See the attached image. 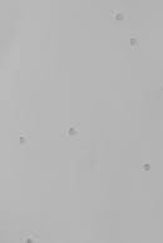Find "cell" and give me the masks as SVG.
Segmentation results:
<instances>
[{"label": "cell", "mask_w": 163, "mask_h": 243, "mask_svg": "<svg viewBox=\"0 0 163 243\" xmlns=\"http://www.w3.org/2000/svg\"><path fill=\"white\" fill-rule=\"evenodd\" d=\"M38 238H39V237H38V236H36V237H34V234H33V233H28V234L21 236V239H23L24 242H35Z\"/></svg>", "instance_id": "2"}, {"label": "cell", "mask_w": 163, "mask_h": 243, "mask_svg": "<svg viewBox=\"0 0 163 243\" xmlns=\"http://www.w3.org/2000/svg\"><path fill=\"white\" fill-rule=\"evenodd\" d=\"M78 134H79V129H78V123H75V124H69L68 125V128L63 130V133H62V136H65L66 138H77L78 137Z\"/></svg>", "instance_id": "1"}, {"label": "cell", "mask_w": 163, "mask_h": 243, "mask_svg": "<svg viewBox=\"0 0 163 243\" xmlns=\"http://www.w3.org/2000/svg\"><path fill=\"white\" fill-rule=\"evenodd\" d=\"M19 140H20V144H21V145H23V144H27V143H28V138L25 137V133L20 134V139H19Z\"/></svg>", "instance_id": "4"}, {"label": "cell", "mask_w": 163, "mask_h": 243, "mask_svg": "<svg viewBox=\"0 0 163 243\" xmlns=\"http://www.w3.org/2000/svg\"><path fill=\"white\" fill-rule=\"evenodd\" d=\"M129 41H130V45H132V46H137V45H138V39L135 38V35H130Z\"/></svg>", "instance_id": "3"}]
</instances>
